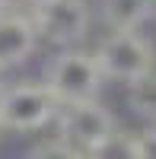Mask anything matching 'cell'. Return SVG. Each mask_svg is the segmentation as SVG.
<instances>
[{
	"label": "cell",
	"instance_id": "1",
	"mask_svg": "<svg viewBox=\"0 0 156 159\" xmlns=\"http://www.w3.org/2000/svg\"><path fill=\"white\" fill-rule=\"evenodd\" d=\"M102 80L105 73L99 67V57L80 48H64L45 70V86L54 92L61 105L93 102L102 89Z\"/></svg>",
	"mask_w": 156,
	"mask_h": 159
},
{
	"label": "cell",
	"instance_id": "2",
	"mask_svg": "<svg viewBox=\"0 0 156 159\" xmlns=\"http://www.w3.org/2000/svg\"><path fill=\"white\" fill-rule=\"evenodd\" d=\"M61 111V102L54 99L45 83H13L0 89V127L7 130H29L45 127L48 121H54Z\"/></svg>",
	"mask_w": 156,
	"mask_h": 159
},
{
	"label": "cell",
	"instance_id": "3",
	"mask_svg": "<svg viewBox=\"0 0 156 159\" xmlns=\"http://www.w3.org/2000/svg\"><path fill=\"white\" fill-rule=\"evenodd\" d=\"M96 57L108 80L127 86L156 70V51L140 32H108L96 48Z\"/></svg>",
	"mask_w": 156,
	"mask_h": 159
},
{
	"label": "cell",
	"instance_id": "4",
	"mask_svg": "<svg viewBox=\"0 0 156 159\" xmlns=\"http://www.w3.org/2000/svg\"><path fill=\"white\" fill-rule=\"evenodd\" d=\"M57 130H61L64 143H70L73 150H80L86 156L105 137L115 134V118H112V111L105 108V105H99V99H93V102H73V105H61Z\"/></svg>",
	"mask_w": 156,
	"mask_h": 159
},
{
	"label": "cell",
	"instance_id": "5",
	"mask_svg": "<svg viewBox=\"0 0 156 159\" xmlns=\"http://www.w3.org/2000/svg\"><path fill=\"white\" fill-rule=\"evenodd\" d=\"M32 22L42 38L61 48H73L89 35V3L86 0H48L32 7Z\"/></svg>",
	"mask_w": 156,
	"mask_h": 159
},
{
	"label": "cell",
	"instance_id": "6",
	"mask_svg": "<svg viewBox=\"0 0 156 159\" xmlns=\"http://www.w3.org/2000/svg\"><path fill=\"white\" fill-rule=\"evenodd\" d=\"M35 42H38V29L32 16L3 13L0 16V70L22 64L35 51Z\"/></svg>",
	"mask_w": 156,
	"mask_h": 159
},
{
	"label": "cell",
	"instance_id": "7",
	"mask_svg": "<svg viewBox=\"0 0 156 159\" xmlns=\"http://www.w3.org/2000/svg\"><path fill=\"white\" fill-rule=\"evenodd\" d=\"M156 10V0H102V19L112 32H137Z\"/></svg>",
	"mask_w": 156,
	"mask_h": 159
},
{
	"label": "cell",
	"instance_id": "8",
	"mask_svg": "<svg viewBox=\"0 0 156 159\" xmlns=\"http://www.w3.org/2000/svg\"><path fill=\"white\" fill-rule=\"evenodd\" d=\"M86 159H140V143L137 134L127 130H115L112 137H105L96 150H89Z\"/></svg>",
	"mask_w": 156,
	"mask_h": 159
},
{
	"label": "cell",
	"instance_id": "9",
	"mask_svg": "<svg viewBox=\"0 0 156 159\" xmlns=\"http://www.w3.org/2000/svg\"><path fill=\"white\" fill-rule=\"evenodd\" d=\"M127 105L134 108V115L156 124V70L127 86Z\"/></svg>",
	"mask_w": 156,
	"mask_h": 159
},
{
	"label": "cell",
	"instance_id": "10",
	"mask_svg": "<svg viewBox=\"0 0 156 159\" xmlns=\"http://www.w3.org/2000/svg\"><path fill=\"white\" fill-rule=\"evenodd\" d=\"M29 159H83L80 150H73L70 143H64L61 137L57 140H45L29 153Z\"/></svg>",
	"mask_w": 156,
	"mask_h": 159
},
{
	"label": "cell",
	"instance_id": "11",
	"mask_svg": "<svg viewBox=\"0 0 156 159\" xmlns=\"http://www.w3.org/2000/svg\"><path fill=\"white\" fill-rule=\"evenodd\" d=\"M137 143H140V159H156V127L140 130Z\"/></svg>",
	"mask_w": 156,
	"mask_h": 159
},
{
	"label": "cell",
	"instance_id": "12",
	"mask_svg": "<svg viewBox=\"0 0 156 159\" xmlns=\"http://www.w3.org/2000/svg\"><path fill=\"white\" fill-rule=\"evenodd\" d=\"M3 13H10V0H0V16Z\"/></svg>",
	"mask_w": 156,
	"mask_h": 159
},
{
	"label": "cell",
	"instance_id": "13",
	"mask_svg": "<svg viewBox=\"0 0 156 159\" xmlns=\"http://www.w3.org/2000/svg\"><path fill=\"white\" fill-rule=\"evenodd\" d=\"M29 3H32V7H38V3H48V0H29Z\"/></svg>",
	"mask_w": 156,
	"mask_h": 159
}]
</instances>
